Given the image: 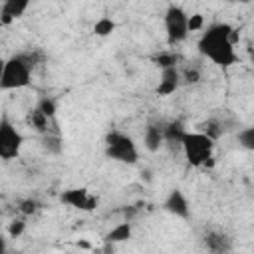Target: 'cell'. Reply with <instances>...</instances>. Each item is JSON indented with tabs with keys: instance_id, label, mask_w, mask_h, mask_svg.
<instances>
[{
	"instance_id": "484cf974",
	"label": "cell",
	"mask_w": 254,
	"mask_h": 254,
	"mask_svg": "<svg viewBox=\"0 0 254 254\" xmlns=\"http://www.w3.org/2000/svg\"><path fill=\"white\" fill-rule=\"evenodd\" d=\"M97 204H99V198L95 196V194H89V198H87V202H85V212H91V210H95L97 208Z\"/></svg>"
},
{
	"instance_id": "4fadbf2b",
	"label": "cell",
	"mask_w": 254,
	"mask_h": 254,
	"mask_svg": "<svg viewBox=\"0 0 254 254\" xmlns=\"http://www.w3.org/2000/svg\"><path fill=\"white\" fill-rule=\"evenodd\" d=\"M131 232H133V224L123 220L119 224H115L107 234H105V242L107 244H119V242H127L131 238Z\"/></svg>"
},
{
	"instance_id": "3957f363",
	"label": "cell",
	"mask_w": 254,
	"mask_h": 254,
	"mask_svg": "<svg viewBox=\"0 0 254 254\" xmlns=\"http://www.w3.org/2000/svg\"><path fill=\"white\" fill-rule=\"evenodd\" d=\"M105 157L117 163H125V165H135L139 161V151L135 141L117 129H111L105 135Z\"/></svg>"
},
{
	"instance_id": "52a82bcc",
	"label": "cell",
	"mask_w": 254,
	"mask_h": 254,
	"mask_svg": "<svg viewBox=\"0 0 254 254\" xmlns=\"http://www.w3.org/2000/svg\"><path fill=\"white\" fill-rule=\"evenodd\" d=\"M202 246L208 254H230L232 252V238L224 230L210 228L202 234Z\"/></svg>"
},
{
	"instance_id": "ac0fdd59",
	"label": "cell",
	"mask_w": 254,
	"mask_h": 254,
	"mask_svg": "<svg viewBox=\"0 0 254 254\" xmlns=\"http://www.w3.org/2000/svg\"><path fill=\"white\" fill-rule=\"evenodd\" d=\"M181 75V83H189V85H196L202 79V71L198 65H185L183 69H179Z\"/></svg>"
},
{
	"instance_id": "ffe728a7",
	"label": "cell",
	"mask_w": 254,
	"mask_h": 254,
	"mask_svg": "<svg viewBox=\"0 0 254 254\" xmlns=\"http://www.w3.org/2000/svg\"><path fill=\"white\" fill-rule=\"evenodd\" d=\"M113 32H115V22H113L109 16H101V18L93 24V34L99 36V38L111 36Z\"/></svg>"
},
{
	"instance_id": "9a60e30c",
	"label": "cell",
	"mask_w": 254,
	"mask_h": 254,
	"mask_svg": "<svg viewBox=\"0 0 254 254\" xmlns=\"http://www.w3.org/2000/svg\"><path fill=\"white\" fill-rule=\"evenodd\" d=\"M185 131H187V129L183 127L181 121H169V123L163 125V141L169 143V145L181 147V139H183Z\"/></svg>"
},
{
	"instance_id": "2e32d148",
	"label": "cell",
	"mask_w": 254,
	"mask_h": 254,
	"mask_svg": "<svg viewBox=\"0 0 254 254\" xmlns=\"http://www.w3.org/2000/svg\"><path fill=\"white\" fill-rule=\"evenodd\" d=\"M28 121H30V125H32V127H34L38 133L46 135V133L50 131V125H52V121H54V119L50 121V119H48V117H46L42 111H38V109L34 107V109L30 111V115H28Z\"/></svg>"
},
{
	"instance_id": "5bb4252c",
	"label": "cell",
	"mask_w": 254,
	"mask_h": 254,
	"mask_svg": "<svg viewBox=\"0 0 254 254\" xmlns=\"http://www.w3.org/2000/svg\"><path fill=\"white\" fill-rule=\"evenodd\" d=\"M224 131H226L224 121H222L220 117H210V119H206V121L200 123V131H198V133L206 135L210 141H218V139L224 135Z\"/></svg>"
},
{
	"instance_id": "ba28073f",
	"label": "cell",
	"mask_w": 254,
	"mask_h": 254,
	"mask_svg": "<svg viewBox=\"0 0 254 254\" xmlns=\"http://www.w3.org/2000/svg\"><path fill=\"white\" fill-rule=\"evenodd\" d=\"M163 208L169 214L177 216V218H183V220L190 218V206H189V200H187V196L183 194L181 189H173L167 194V198L163 200Z\"/></svg>"
},
{
	"instance_id": "5b68a950",
	"label": "cell",
	"mask_w": 254,
	"mask_h": 254,
	"mask_svg": "<svg viewBox=\"0 0 254 254\" xmlns=\"http://www.w3.org/2000/svg\"><path fill=\"white\" fill-rule=\"evenodd\" d=\"M187 18L189 14L179 6V4H169L165 10V32H167V42L181 44L187 40L189 30H187Z\"/></svg>"
},
{
	"instance_id": "f1b7e54d",
	"label": "cell",
	"mask_w": 254,
	"mask_h": 254,
	"mask_svg": "<svg viewBox=\"0 0 254 254\" xmlns=\"http://www.w3.org/2000/svg\"><path fill=\"white\" fill-rule=\"evenodd\" d=\"M0 8H2V2H0Z\"/></svg>"
},
{
	"instance_id": "6da1fadb",
	"label": "cell",
	"mask_w": 254,
	"mask_h": 254,
	"mask_svg": "<svg viewBox=\"0 0 254 254\" xmlns=\"http://www.w3.org/2000/svg\"><path fill=\"white\" fill-rule=\"evenodd\" d=\"M232 30H234V26H230L226 22L210 24L206 28V32H202V36L196 44L200 56L210 60L218 67H230V65L238 64V54H236L234 46L230 44Z\"/></svg>"
},
{
	"instance_id": "603a6c76",
	"label": "cell",
	"mask_w": 254,
	"mask_h": 254,
	"mask_svg": "<svg viewBox=\"0 0 254 254\" xmlns=\"http://www.w3.org/2000/svg\"><path fill=\"white\" fill-rule=\"evenodd\" d=\"M38 208H40V202H38L36 198H22V200L18 202V210H20L24 216H32L34 212H38Z\"/></svg>"
},
{
	"instance_id": "7c38bea8",
	"label": "cell",
	"mask_w": 254,
	"mask_h": 254,
	"mask_svg": "<svg viewBox=\"0 0 254 254\" xmlns=\"http://www.w3.org/2000/svg\"><path fill=\"white\" fill-rule=\"evenodd\" d=\"M89 198V190L83 189V187H75V189H67L60 194V200L71 208H77V210H83L85 208V202Z\"/></svg>"
},
{
	"instance_id": "d6986e66",
	"label": "cell",
	"mask_w": 254,
	"mask_h": 254,
	"mask_svg": "<svg viewBox=\"0 0 254 254\" xmlns=\"http://www.w3.org/2000/svg\"><path fill=\"white\" fill-rule=\"evenodd\" d=\"M42 143H44V149H46L50 155H60V153H62V149H64V143H62L60 135H58V133H52V129L44 135Z\"/></svg>"
},
{
	"instance_id": "e0dca14e",
	"label": "cell",
	"mask_w": 254,
	"mask_h": 254,
	"mask_svg": "<svg viewBox=\"0 0 254 254\" xmlns=\"http://www.w3.org/2000/svg\"><path fill=\"white\" fill-rule=\"evenodd\" d=\"M179 54H175V52H159L155 58H153V62L161 67V69H169V67H179Z\"/></svg>"
},
{
	"instance_id": "44dd1931",
	"label": "cell",
	"mask_w": 254,
	"mask_h": 254,
	"mask_svg": "<svg viewBox=\"0 0 254 254\" xmlns=\"http://www.w3.org/2000/svg\"><path fill=\"white\" fill-rule=\"evenodd\" d=\"M36 109L38 111H42L50 121L52 119H56V111H58V105H56V101L52 99V97H42L40 101H38V105H36Z\"/></svg>"
},
{
	"instance_id": "30bf717a",
	"label": "cell",
	"mask_w": 254,
	"mask_h": 254,
	"mask_svg": "<svg viewBox=\"0 0 254 254\" xmlns=\"http://www.w3.org/2000/svg\"><path fill=\"white\" fill-rule=\"evenodd\" d=\"M181 85V75H179V67H169V69H161V79L157 85V95L167 97L171 93H175Z\"/></svg>"
},
{
	"instance_id": "7a4b0ae2",
	"label": "cell",
	"mask_w": 254,
	"mask_h": 254,
	"mask_svg": "<svg viewBox=\"0 0 254 254\" xmlns=\"http://www.w3.org/2000/svg\"><path fill=\"white\" fill-rule=\"evenodd\" d=\"M181 149L185 153V159L190 167H212L214 165V141H210L206 135L194 131H185L183 139H181Z\"/></svg>"
},
{
	"instance_id": "83f0119b",
	"label": "cell",
	"mask_w": 254,
	"mask_h": 254,
	"mask_svg": "<svg viewBox=\"0 0 254 254\" xmlns=\"http://www.w3.org/2000/svg\"><path fill=\"white\" fill-rule=\"evenodd\" d=\"M4 62H6V60L0 58V81H2V73H4Z\"/></svg>"
},
{
	"instance_id": "8fae6325",
	"label": "cell",
	"mask_w": 254,
	"mask_h": 254,
	"mask_svg": "<svg viewBox=\"0 0 254 254\" xmlns=\"http://www.w3.org/2000/svg\"><path fill=\"white\" fill-rule=\"evenodd\" d=\"M143 145L149 153H157L165 141H163V125L159 123H149L145 127V133H143Z\"/></svg>"
},
{
	"instance_id": "f546056e",
	"label": "cell",
	"mask_w": 254,
	"mask_h": 254,
	"mask_svg": "<svg viewBox=\"0 0 254 254\" xmlns=\"http://www.w3.org/2000/svg\"><path fill=\"white\" fill-rule=\"evenodd\" d=\"M16 254H18V252H16Z\"/></svg>"
},
{
	"instance_id": "cb8c5ba5",
	"label": "cell",
	"mask_w": 254,
	"mask_h": 254,
	"mask_svg": "<svg viewBox=\"0 0 254 254\" xmlns=\"http://www.w3.org/2000/svg\"><path fill=\"white\" fill-rule=\"evenodd\" d=\"M204 28V18H202V14H190L189 18H187V30H189V34L190 32H198V30H202Z\"/></svg>"
},
{
	"instance_id": "4316f807",
	"label": "cell",
	"mask_w": 254,
	"mask_h": 254,
	"mask_svg": "<svg viewBox=\"0 0 254 254\" xmlns=\"http://www.w3.org/2000/svg\"><path fill=\"white\" fill-rule=\"evenodd\" d=\"M0 254H8V246H6V238L0 234Z\"/></svg>"
},
{
	"instance_id": "7402d4cb",
	"label": "cell",
	"mask_w": 254,
	"mask_h": 254,
	"mask_svg": "<svg viewBox=\"0 0 254 254\" xmlns=\"http://www.w3.org/2000/svg\"><path fill=\"white\" fill-rule=\"evenodd\" d=\"M238 143H240L244 149L252 151V149H254V129H252V127L240 129V131H238Z\"/></svg>"
},
{
	"instance_id": "8992f818",
	"label": "cell",
	"mask_w": 254,
	"mask_h": 254,
	"mask_svg": "<svg viewBox=\"0 0 254 254\" xmlns=\"http://www.w3.org/2000/svg\"><path fill=\"white\" fill-rule=\"evenodd\" d=\"M24 145L22 133L12 125L8 117L0 119V159L2 161H12L20 155Z\"/></svg>"
},
{
	"instance_id": "277c9868",
	"label": "cell",
	"mask_w": 254,
	"mask_h": 254,
	"mask_svg": "<svg viewBox=\"0 0 254 254\" xmlns=\"http://www.w3.org/2000/svg\"><path fill=\"white\" fill-rule=\"evenodd\" d=\"M30 81H32V69L20 54H16L4 62L0 89H22V87L30 85Z\"/></svg>"
},
{
	"instance_id": "9c48e42d",
	"label": "cell",
	"mask_w": 254,
	"mask_h": 254,
	"mask_svg": "<svg viewBox=\"0 0 254 254\" xmlns=\"http://www.w3.org/2000/svg\"><path fill=\"white\" fill-rule=\"evenodd\" d=\"M30 2L26 0H6L0 8V26H10L16 18H20L28 10Z\"/></svg>"
},
{
	"instance_id": "d4e9b609",
	"label": "cell",
	"mask_w": 254,
	"mask_h": 254,
	"mask_svg": "<svg viewBox=\"0 0 254 254\" xmlns=\"http://www.w3.org/2000/svg\"><path fill=\"white\" fill-rule=\"evenodd\" d=\"M24 230H26V222H24L22 218L12 220V222L8 224V236H10V238H20V236L24 234Z\"/></svg>"
}]
</instances>
